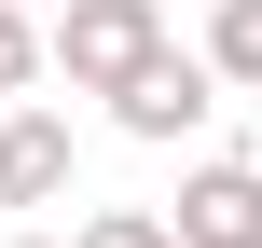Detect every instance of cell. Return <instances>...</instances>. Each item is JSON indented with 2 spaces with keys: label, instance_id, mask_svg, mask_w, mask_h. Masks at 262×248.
Wrapping results in <instances>:
<instances>
[{
  "label": "cell",
  "instance_id": "cell-2",
  "mask_svg": "<svg viewBox=\"0 0 262 248\" xmlns=\"http://www.w3.org/2000/svg\"><path fill=\"white\" fill-rule=\"evenodd\" d=\"M166 248H262V166H193L180 179V221H166Z\"/></svg>",
  "mask_w": 262,
  "mask_h": 248
},
{
  "label": "cell",
  "instance_id": "cell-5",
  "mask_svg": "<svg viewBox=\"0 0 262 248\" xmlns=\"http://www.w3.org/2000/svg\"><path fill=\"white\" fill-rule=\"evenodd\" d=\"M193 69H207V83H249V97H262V0H221V14H207V55H193Z\"/></svg>",
  "mask_w": 262,
  "mask_h": 248
},
{
  "label": "cell",
  "instance_id": "cell-7",
  "mask_svg": "<svg viewBox=\"0 0 262 248\" xmlns=\"http://www.w3.org/2000/svg\"><path fill=\"white\" fill-rule=\"evenodd\" d=\"M28 83H41V28H28V14H0V97H28Z\"/></svg>",
  "mask_w": 262,
  "mask_h": 248
},
{
  "label": "cell",
  "instance_id": "cell-3",
  "mask_svg": "<svg viewBox=\"0 0 262 248\" xmlns=\"http://www.w3.org/2000/svg\"><path fill=\"white\" fill-rule=\"evenodd\" d=\"M111 124H124V138H193V124H207V69L166 41V55H152V69L111 97Z\"/></svg>",
  "mask_w": 262,
  "mask_h": 248
},
{
  "label": "cell",
  "instance_id": "cell-8",
  "mask_svg": "<svg viewBox=\"0 0 262 248\" xmlns=\"http://www.w3.org/2000/svg\"><path fill=\"white\" fill-rule=\"evenodd\" d=\"M0 14H28V0H0Z\"/></svg>",
  "mask_w": 262,
  "mask_h": 248
},
{
  "label": "cell",
  "instance_id": "cell-6",
  "mask_svg": "<svg viewBox=\"0 0 262 248\" xmlns=\"http://www.w3.org/2000/svg\"><path fill=\"white\" fill-rule=\"evenodd\" d=\"M69 248H166V221H152V207H97Z\"/></svg>",
  "mask_w": 262,
  "mask_h": 248
},
{
  "label": "cell",
  "instance_id": "cell-4",
  "mask_svg": "<svg viewBox=\"0 0 262 248\" xmlns=\"http://www.w3.org/2000/svg\"><path fill=\"white\" fill-rule=\"evenodd\" d=\"M69 193V110H0V207H55Z\"/></svg>",
  "mask_w": 262,
  "mask_h": 248
},
{
  "label": "cell",
  "instance_id": "cell-1",
  "mask_svg": "<svg viewBox=\"0 0 262 248\" xmlns=\"http://www.w3.org/2000/svg\"><path fill=\"white\" fill-rule=\"evenodd\" d=\"M152 55H166V14L152 0H55V28H41V69L69 97H124Z\"/></svg>",
  "mask_w": 262,
  "mask_h": 248
}]
</instances>
